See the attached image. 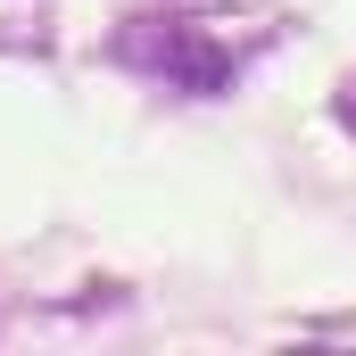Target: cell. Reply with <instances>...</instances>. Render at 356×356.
<instances>
[{
	"label": "cell",
	"mask_w": 356,
	"mask_h": 356,
	"mask_svg": "<svg viewBox=\"0 0 356 356\" xmlns=\"http://www.w3.org/2000/svg\"><path fill=\"white\" fill-rule=\"evenodd\" d=\"M116 67H133V75H149V83H175V91H224L232 83V58H224V42L216 33H199L191 17H133V25H116Z\"/></svg>",
	"instance_id": "6da1fadb"
},
{
	"label": "cell",
	"mask_w": 356,
	"mask_h": 356,
	"mask_svg": "<svg viewBox=\"0 0 356 356\" xmlns=\"http://www.w3.org/2000/svg\"><path fill=\"white\" fill-rule=\"evenodd\" d=\"M50 0H0V58H50Z\"/></svg>",
	"instance_id": "7a4b0ae2"
}]
</instances>
